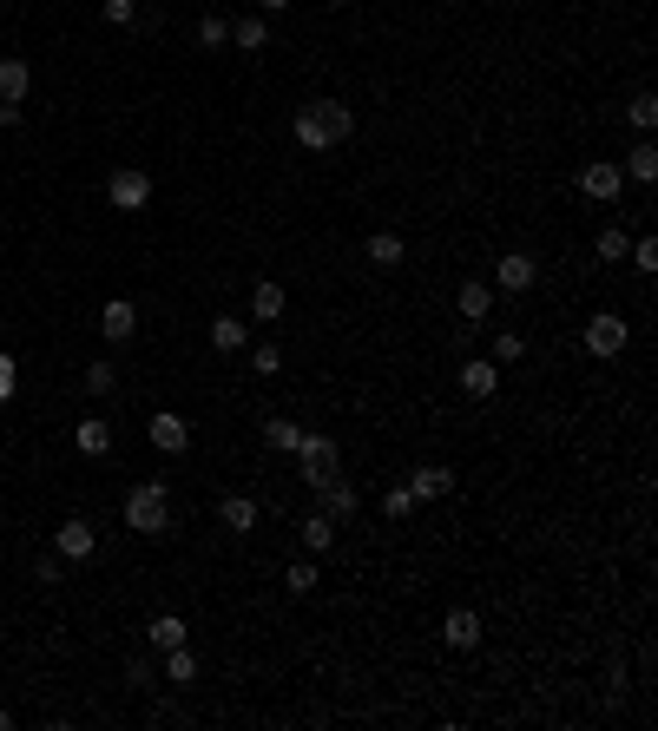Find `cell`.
I'll return each instance as SVG.
<instances>
[{
  "instance_id": "cell-1",
  "label": "cell",
  "mask_w": 658,
  "mask_h": 731,
  "mask_svg": "<svg viewBox=\"0 0 658 731\" xmlns=\"http://www.w3.org/2000/svg\"><path fill=\"white\" fill-rule=\"evenodd\" d=\"M290 132H297L303 152H329V145L356 139V106H343V99H310V106L290 119Z\"/></svg>"
},
{
  "instance_id": "cell-2",
  "label": "cell",
  "mask_w": 658,
  "mask_h": 731,
  "mask_svg": "<svg viewBox=\"0 0 658 731\" xmlns=\"http://www.w3.org/2000/svg\"><path fill=\"white\" fill-rule=\"evenodd\" d=\"M126 527H132V534H145V541L172 534V488H165V481H139V488H126Z\"/></svg>"
},
{
  "instance_id": "cell-3",
  "label": "cell",
  "mask_w": 658,
  "mask_h": 731,
  "mask_svg": "<svg viewBox=\"0 0 658 731\" xmlns=\"http://www.w3.org/2000/svg\"><path fill=\"white\" fill-rule=\"evenodd\" d=\"M290 455L303 461V481H310V488H329V481L343 475V468H336V442H329V435H310V429H303V442L290 448Z\"/></svg>"
},
{
  "instance_id": "cell-4",
  "label": "cell",
  "mask_w": 658,
  "mask_h": 731,
  "mask_svg": "<svg viewBox=\"0 0 658 731\" xmlns=\"http://www.w3.org/2000/svg\"><path fill=\"white\" fill-rule=\"evenodd\" d=\"M106 198H112V211H145V198H152V172L119 165V172L106 178Z\"/></svg>"
},
{
  "instance_id": "cell-5",
  "label": "cell",
  "mask_w": 658,
  "mask_h": 731,
  "mask_svg": "<svg viewBox=\"0 0 658 731\" xmlns=\"http://www.w3.org/2000/svg\"><path fill=\"white\" fill-rule=\"evenodd\" d=\"M626 343H632L626 317H612V310H599V317L586 323V350H593V356H606V363H612L619 350H626Z\"/></svg>"
},
{
  "instance_id": "cell-6",
  "label": "cell",
  "mask_w": 658,
  "mask_h": 731,
  "mask_svg": "<svg viewBox=\"0 0 658 731\" xmlns=\"http://www.w3.org/2000/svg\"><path fill=\"white\" fill-rule=\"evenodd\" d=\"M494 389H501V363H494V356H468V363H461V396L494 402Z\"/></svg>"
},
{
  "instance_id": "cell-7",
  "label": "cell",
  "mask_w": 658,
  "mask_h": 731,
  "mask_svg": "<svg viewBox=\"0 0 658 731\" xmlns=\"http://www.w3.org/2000/svg\"><path fill=\"white\" fill-rule=\"evenodd\" d=\"M145 435H152L158 455H185V448H191V422H185V415H172V409H158L152 422H145Z\"/></svg>"
},
{
  "instance_id": "cell-8",
  "label": "cell",
  "mask_w": 658,
  "mask_h": 731,
  "mask_svg": "<svg viewBox=\"0 0 658 731\" xmlns=\"http://www.w3.org/2000/svg\"><path fill=\"white\" fill-rule=\"evenodd\" d=\"M494 284H501L507 297H520V290H533V284H540V257H527V251H507L501 264H494Z\"/></svg>"
},
{
  "instance_id": "cell-9",
  "label": "cell",
  "mask_w": 658,
  "mask_h": 731,
  "mask_svg": "<svg viewBox=\"0 0 658 731\" xmlns=\"http://www.w3.org/2000/svg\"><path fill=\"white\" fill-rule=\"evenodd\" d=\"M93 547H99L93 521H60V527H53V554H60V560H93Z\"/></svg>"
},
{
  "instance_id": "cell-10",
  "label": "cell",
  "mask_w": 658,
  "mask_h": 731,
  "mask_svg": "<svg viewBox=\"0 0 658 731\" xmlns=\"http://www.w3.org/2000/svg\"><path fill=\"white\" fill-rule=\"evenodd\" d=\"M99 330H106V343H132V336H139V303L112 297L106 310H99Z\"/></svg>"
},
{
  "instance_id": "cell-11",
  "label": "cell",
  "mask_w": 658,
  "mask_h": 731,
  "mask_svg": "<svg viewBox=\"0 0 658 731\" xmlns=\"http://www.w3.org/2000/svg\"><path fill=\"white\" fill-rule=\"evenodd\" d=\"M441 639H448L455 652H474L481 646V613H474V606H455V613L441 620Z\"/></svg>"
},
{
  "instance_id": "cell-12",
  "label": "cell",
  "mask_w": 658,
  "mask_h": 731,
  "mask_svg": "<svg viewBox=\"0 0 658 731\" xmlns=\"http://www.w3.org/2000/svg\"><path fill=\"white\" fill-rule=\"evenodd\" d=\"M619 185H626L619 159H599V165H586V172H580V191H586V198H599V205H606V198H619Z\"/></svg>"
},
{
  "instance_id": "cell-13",
  "label": "cell",
  "mask_w": 658,
  "mask_h": 731,
  "mask_svg": "<svg viewBox=\"0 0 658 731\" xmlns=\"http://www.w3.org/2000/svg\"><path fill=\"white\" fill-rule=\"evenodd\" d=\"M27 93H33V66L20 60V53H0V99H7V106H20Z\"/></svg>"
},
{
  "instance_id": "cell-14",
  "label": "cell",
  "mask_w": 658,
  "mask_h": 731,
  "mask_svg": "<svg viewBox=\"0 0 658 731\" xmlns=\"http://www.w3.org/2000/svg\"><path fill=\"white\" fill-rule=\"evenodd\" d=\"M408 494H415V501H441V494H455V475H448L441 461H422V468L408 475Z\"/></svg>"
},
{
  "instance_id": "cell-15",
  "label": "cell",
  "mask_w": 658,
  "mask_h": 731,
  "mask_svg": "<svg viewBox=\"0 0 658 731\" xmlns=\"http://www.w3.org/2000/svg\"><path fill=\"white\" fill-rule=\"evenodd\" d=\"M362 257H369L376 271H402V264H408V238H395V231H376V238L362 244Z\"/></svg>"
},
{
  "instance_id": "cell-16",
  "label": "cell",
  "mask_w": 658,
  "mask_h": 731,
  "mask_svg": "<svg viewBox=\"0 0 658 731\" xmlns=\"http://www.w3.org/2000/svg\"><path fill=\"white\" fill-rule=\"evenodd\" d=\"M316 501H323V514L329 521H356V481H329V488H316Z\"/></svg>"
},
{
  "instance_id": "cell-17",
  "label": "cell",
  "mask_w": 658,
  "mask_h": 731,
  "mask_svg": "<svg viewBox=\"0 0 658 731\" xmlns=\"http://www.w3.org/2000/svg\"><path fill=\"white\" fill-rule=\"evenodd\" d=\"M455 310H461V323H487V310H494V284H461L455 290Z\"/></svg>"
},
{
  "instance_id": "cell-18",
  "label": "cell",
  "mask_w": 658,
  "mask_h": 731,
  "mask_svg": "<svg viewBox=\"0 0 658 731\" xmlns=\"http://www.w3.org/2000/svg\"><path fill=\"white\" fill-rule=\"evenodd\" d=\"M231 47H237V53H264V47H270V20H264V14L231 20Z\"/></svg>"
},
{
  "instance_id": "cell-19",
  "label": "cell",
  "mask_w": 658,
  "mask_h": 731,
  "mask_svg": "<svg viewBox=\"0 0 658 731\" xmlns=\"http://www.w3.org/2000/svg\"><path fill=\"white\" fill-rule=\"evenodd\" d=\"M244 343H251V323H244V317H211V350H218V356L244 350Z\"/></svg>"
},
{
  "instance_id": "cell-20",
  "label": "cell",
  "mask_w": 658,
  "mask_h": 731,
  "mask_svg": "<svg viewBox=\"0 0 658 731\" xmlns=\"http://www.w3.org/2000/svg\"><path fill=\"white\" fill-rule=\"evenodd\" d=\"M218 521L231 527V534H251V527H257V501H251V494H224V501H218Z\"/></svg>"
},
{
  "instance_id": "cell-21",
  "label": "cell",
  "mask_w": 658,
  "mask_h": 731,
  "mask_svg": "<svg viewBox=\"0 0 658 731\" xmlns=\"http://www.w3.org/2000/svg\"><path fill=\"white\" fill-rule=\"evenodd\" d=\"M191 639V626L178 620V613H158L152 626H145V646H158V652H172V646H185Z\"/></svg>"
},
{
  "instance_id": "cell-22",
  "label": "cell",
  "mask_w": 658,
  "mask_h": 731,
  "mask_svg": "<svg viewBox=\"0 0 658 731\" xmlns=\"http://www.w3.org/2000/svg\"><path fill=\"white\" fill-rule=\"evenodd\" d=\"M283 303H290V297H283V284H270V277H264V284H251V323H277Z\"/></svg>"
},
{
  "instance_id": "cell-23",
  "label": "cell",
  "mask_w": 658,
  "mask_h": 731,
  "mask_svg": "<svg viewBox=\"0 0 658 731\" xmlns=\"http://www.w3.org/2000/svg\"><path fill=\"white\" fill-rule=\"evenodd\" d=\"M73 448H79V455H112V422L86 415V422L73 429Z\"/></svg>"
},
{
  "instance_id": "cell-24",
  "label": "cell",
  "mask_w": 658,
  "mask_h": 731,
  "mask_svg": "<svg viewBox=\"0 0 658 731\" xmlns=\"http://www.w3.org/2000/svg\"><path fill=\"white\" fill-rule=\"evenodd\" d=\"M329 547H336V521H329L323 508L303 514V554H329Z\"/></svg>"
},
{
  "instance_id": "cell-25",
  "label": "cell",
  "mask_w": 658,
  "mask_h": 731,
  "mask_svg": "<svg viewBox=\"0 0 658 731\" xmlns=\"http://www.w3.org/2000/svg\"><path fill=\"white\" fill-rule=\"evenodd\" d=\"M619 172L639 178V185H652V178H658V145H652V139H639V145L626 152V165H619Z\"/></svg>"
},
{
  "instance_id": "cell-26",
  "label": "cell",
  "mask_w": 658,
  "mask_h": 731,
  "mask_svg": "<svg viewBox=\"0 0 658 731\" xmlns=\"http://www.w3.org/2000/svg\"><path fill=\"white\" fill-rule=\"evenodd\" d=\"M165 679H172V685H191V679H198V652H191V639L165 652Z\"/></svg>"
},
{
  "instance_id": "cell-27",
  "label": "cell",
  "mask_w": 658,
  "mask_h": 731,
  "mask_svg": "<svg viewBox=\"0 0 658 731\" xmlns=\"http://www.w3.org/2000/svg\"><path fill=\"white\" fill-rule=\"evenodd\" d=\"M599 257H606V264H626V251H632V238H626V224H606V231H599V244H593Z\"/></svg>"
},
{
  "instance_id": "cell-28",
  "label": "cell",
  "mask_w": 658,
  "mask_h": 731,
  "mask_svg": "<svg viewBox=\"0 0 658 731\" xmlns=\"http://www.w3.org/2000/svg\"><path fill=\"white\" fill-rule=\"evenodd\" d=\"M264 442H270V448H297V442H303V429L290 422V415H270V422H264Z\"/></svg>"
},
{
  "instance_id": "cell-29",
  "label": "cell",
  "mask_w": 658,
  "mask_h": 731,
  "mask_svg": "<svg viewBox=\"0 0 658 731\" xmlns=\"http://www.w3.org/2000/svg\"><path fill=\"white\" fill-rule=\"evenodd\" d=\"M316 580H323V573H316V560H310V554H303V560H297V567L283 573V587L297 593V600H303V593H316Z\"/></svg>"
},
{
  "instance_id": "cell-30",
  "label": "cell",
  "mask_w": 658,
  "mask_h": 731,
  "mask_svg": "<svg viewBox=\"0 0 658 731\" xmlns=\"http://www.w3.org/2000/svg\"><path fill=\"white\" fill-rule=\"evenodd\" d=\"M79 382H86V396H112V389H119V369H112V363H93V369H86V376H79Z\"/></svg>"
},
{
  "instance_id": "cell-31",
  "label": "cell",
  "mask_w": 658,
  "mask_h": 731,
  "mask_svg": "<svg viewBox=\"0 0 658 731\" xmlns=\"http://www.w3.org/2000/svg\"><path fill=\"white\" fill-rule=\"evenodd\" d=\"M198 47H231V20H224V14H204L198 20Z\"/></svg>"
},
{
  "instance_id": "cell-32",
  "label": "cell",
  "mask_w": 658,
  "mask_h": 731,
  "mask_svg": "<svg viewBox=\"0 0 658 731\" xmlns=\"http://www.w3.org/2000/svg\"><path fill=\"white\" fill-rule=\"evenodd\" d=\"M520 356H527V336H520V330L494 336V363H520Z\"/></svg>"
},
{
  "instance_id": "cell-33",
  "label": "cell",
  "mask_w": 658,
  "mask_h": 731,
  "mask_svg": "<svg viewBox=\"0 0 658 731\" xmlns=\"http://www.w3.org/2000/svg\"><path fill=\"white\" fill-rule=\"evenodd\" d=\"M382 514H389V521H408V514H415V494H408V481L382 494Z\"/></svg>"
},
{
  "instance_id": "cell-34",
  "label": "cell",
  "mask_w": 658,
  "mask_h": 731,
  "mask_svg": "<svg viewBox=\"0 0 658 731\" xmlns=\"http://www.w3.org/2000/svg\"><path fill=\"white\" fill-rule=\"evenodd\" d=\"M626 119H632L639 132H652V126H658V99H652V93H639V99L626 106Z\"/></svg>"
},
{
  "instance_id": "cell-35",
  "label": "cell",
  "mask_w": 658,
  "mask_h": 731,
  "mask_svg": "<svg viewBox=\"0 0 658 731\" xmlns=\"http://www.w3.org/2000/svg\"><path fill=\"white\" fill-rule=\"evenodd\" d=\"M626 257H632V271H645V277L658 271V244H652V238H632V251H626Z\"/></svg>"
},
{
  "instance_id": "cell-36",
  "label": "cell",
  "mask_w": 658,
  "mask_h": 731,
  "mask_svg": "<svg viewBox=\"0 0 658 731\" xmlns=\"http://www.w3.org/2000/svg\"><path fill=\"white\" fill-rule=\"evenodd\" d=\"M251 369H257V376H277V369H283V350H277V343H257V350H251Z\"/></svg>"
},
{
  "instance_id": "cell-37",
  "label": "cell",
  "mask_w": 658,
  "mask_h": 731,
  "mask_svg": "<svg viewBox=\"0 0 658 731\" xmlns=\"http://www.w3.org/2000/svg\"><path fill=\"white\" fill-rule=\"evenodd\" d=\"M99 14H106L112 27H132V20H139V0H106V7H99Z\"/></svg>"
},
{
  "instance_id": "cell-38",
  "label": "cell",
  "mask_w": 658,
  "mask_h": 731,
  "mask_svg": "<svg viewBox=\"0 0 658 731\" xmlns=\"http://www.w3.org/2000/svg\"><path fill=\"white\" fill-rule=\"evenodd\" d=\"M14 389H20V363H14V356H0V402L14 396Z\"/></svg>"
},
{
  "instance_id": "cell-39",
  "label": "cell",
  "mask_w": 658,
  "mask_h": 731,
  "mask_svg": "<svg viewBox=\"0 0 658 731\" xmlns=\"http://www.w3.org/2000/svg\"><path fill=\"white\" fill-rule=\"evenodd\" d=\"M33 580H40V587H60V554H40V567H33Z\"/></svg>"
},
{
  "instance_id": "cell-40",
  "label": "cell",
  "mask_w": 658,
  "mask_h": 731,
  "mask_svg": "<svg viewBox=\"0 0 658 731\" xmlns=\"http://www.w3.org/2000/svg\"><path fill=\"white\" fill-rule=\"evenodd\" d=\"M290 0H251V14H283Z\"/></svg>"
},
{
  "instance_id": "cell-41",
  "label": "cell",
  "mask_w": 658,
  "mask_h": 731,
  "mask_svg": "<svg viewBox=\"0 0 658 731\" xmlns=\"http://www.w3.org/2000/svg\"><path fill=\"white\" fill-rule=\"evenodd\" d=\"M7 126H20V106H7V99H0V132Z\"/></svg>"
},
{
  "instance_id": "cell-42",
  "label": "cell",
  "mask_w": 658,
  "mask_h": 731,
  "mask_svg": "<svg viewBox=\"0 0 658 731\" xmlns=\"http://www.w3.org/2000/svg\"><path fill=\"white\" fill-rule=\"evenodd\" d=\"M7 725H14V712H7V705H0V731H7Z\"/></svg>"
}]
</instances>
